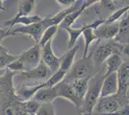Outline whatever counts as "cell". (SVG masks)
<instances>
[{
  "instance_id": "1",
  "label": "cell",
  "mask_w": 129,
  "mask_h": 115,
  "mask_svg": "<svg viewBox=\"0 0 129 115\" xmlns=\"http://www.w3.org/2000/svg\"><path fill=\"white\" fill-rule=\"evenodd\" d=\"M17 74L6 70L0 78V115H28L15 93L13 79Z\"/></svg>"
},
{
  "instance_id": "15",
  "label": "cell",
  "mask_w": 129,
  "mask_h": 115,
  "mask_svg": "<svg viewBox=\"0 0 129 115\" xmlns=\"http://www.w3.org/2000/svg\"><path fill=\"white\" fill-rule=\"evenodd\" d=\"M118 82V93L119 95H126L129 86V60H125L117 72Z\"/></svg>"
},
{
  "instance_id": "9",
  "label": "cell",
  "mask_w": 129,
  "mask_h": 115,
  "mask_svg": "<svg viewBox=\"0 0 129 115\" xmlns=\"http://www.w3.org/2000/svg\"><path fill=\"white\" fill-rule=\"evenodd\" d=\"M18 75H21L22 78L25 79L26 81L44 82L51 77L52 73L48 67L42 61L36 68H34L32 70H29V71L20 73Z\"/></svg>"
},
{
  "instance_id": "2",
  "label": "cell",
  "mask_w": 129,
  "mask_h": 115,
  "mask_svg": "<svg viewBox=\"0 0 129 115\" xmlns=\"http://www.w3.org/2000/svg\"><path fill=\"white\" fill-rule=\"evenodd\" d=\"M104 73L101 69L91 77L89 82L88 91L83 101V105L79 110L80 115H89L93 112L98 100L100 99L101 86L104 80Z\"/></svg>"
},
{
  "instance_id": "31",
  "label": "cell",
  "mask_w": 129,
  "mask_h": 115,
  "mask_svg": "<svg viewBox=\"0 0 129 115\" xmlns=\"http://www.w3.org/2000/svg\"><path fill=\"white\" fill-rule=\"evenodd\" d=\"M120 56H126L129 58V43L122 44L121 45V50H120Z\"/></svg>"
},
{
  "instance_id": "27",
  "label": "cell",
  "mask_w": 129,
  "mask_h": 115,
  "mask_svg": "<svg viewBox=\"0 0 129 115\" xmlns=\"http://www.w3.org/2000/svg\"><path fill=\"white\" fill-rule=\"evenodd\" d=\"M17 59H18V56L12 55L10 53H6L4 55L0 56V71L6 70L7 67Z\"/></svg>"
},
{
  "instance_id": "11",
  "label": "cell",
  "mask_w": 129,
  "mask_h": 115,
  "mask_svg": "<svg viewBox=\"0 0 129 115\" xmlns=\"http://www.w3.org/2000/svg\"><path fill=\"white\" fill-rule=\"evenodd\" d=\"M119 33V21L115 23H104L94 30L97 40H114Z\"/></svg>"
},
{
  "instance_id": "24",
  "label": "cell",
  "mask_w": 129,
  "mask_h": 115,
  "mask_svg": "<svg viewBox=\"0 0 129 115\" xmlns=\"http://www.w3.org/2000/svg\"><path fill=\"white\" fill-rule=\"evenodd\" d=\"M66 76H67V72L59 69L56 73L52 74L46 82H44L45 87H54V86L58 85L60 82H64Z\"/></svg>"
},
{
  "instance_id": "8",
  "label": "cell",
  "mask_w": 129,
  "mask_h": 115,
  "mask_svg": "<svg viewBox=\"0 0 129 115\" xmlns=\"http://www.w3.org/2000/svg\"><path fill=\"white\" fill-rule=\"evenodd\" d=\"M42 61L50 69L52 74L56 73L60 69L61 58L55 55L52 48V41L42 47Z\"/></svg>"
},
{
  "instance_id": "26",
  "label": "cell",
  "mask_w": 129,
  "mask_h": 115,
  "mask_svg": "<svg viewBox=\"0 0 129 115\" xmlns=\"http://www.w3.org/2000/svg\"><path fill=\"white\" fill-rule=\"evenodd\" d=\"M41 105L42 104L40 103H38L37 101H35L33 99L30 101H27V102H23V107L28 115H37Z\"/></svg>"
},
{
  "instance_id": "23",
  "label": "cell",
  "mask_w": 129,
  "mask_h": 115,
  "mask_svg": "<svg viewBox=\"0 0 129 115\" xmlns=\"http://www.w3.org/2000/svg\"><path fill=\"white\" fill-rule=\"evenodd\" d=\"M58 30H59V26H50V27L47 28V29L44 31V33L43 34L42 38H41L40 41H39L38 44L40 45V47L42 48V47H43L46 43L52 41V39H53V38L55 37L56 33L58 32Z\"/></svg>"
},
{
  "instance_id": "35",
  "label": "cell",
  "mask_w": 129,
  "mask_h": 115,
  "mask_svg": "<svg viewBox=\"0 0 129 115\" xmlns=\"http://www.w3.org/2000/svg\"><path fill=\"white\" fill-rule=\"evenodd\" d=\"M128 87H129V86H128Z\"/></svg>"
},
{
  "instance_id": "3",
  "label": "cell",
  "mask_w": 129,
  "mask_h": 115,
  "mask_svg": "<svg viewBox=\"0 0 129 115\" xmlns=\"http://www.w3.org/2000/svg\"><path fill=\"white\" fill-rule=\"evenodd\" d=\"M99 41V40H98ZM122 44L114 40H100L94 50L91 53V60L93 65L97 71L100 70L102 64L107 60V59L113 54L120 55Z\"/></svg>"
},
{
  "instance_id": "6",
  "label": "cell",
  "mask_w": 129,
  "mask_h": 115,
  "mask_svg": "<svg viewBox=\"0 0 129 115\" xmlns=\"http://www.w3.org/2000/svg\"><path fill=\"white\" fill-rule=\"evenodd\" d=\"M50 26L51 25H50L49 17H43V20H41L38 23H35L29 26H21V27L15 28L12 30V33L14 36L18 35V34L28 36L34 40L35 44H38L44 31Z\"/></svg>"
},
{
  "instance_id": "5",
  "label": "cell",
  "mask_w": 129,
  "mask_h": 115,
  "mask_svg": "<svg viewBox=\"0 0 129 115\" xmlns=\"http://www.w3.org/2000/svg\"><path fill=\"white\" fill-rule=\"evenodd\" d=\"M129 104L126 95H114L109 97L100 98L97 102L96 105L93 109L94 114H110L114 113L124 105Z\"/></svg>"
},
{
  "instance_id": "25",
  "label": "cell",
  "mask_w": 129,
  "mask_h": 115,
  "mask_svg": "<svg viewBox=\"0 0 129 115\" xmlns=\"http://www.w3.org/2000/svg\"><path fill=\"white\" fill-rule=\"evenodd\" d=\"M129 11V5H126L124 7H121L118 10L113 12L109 17L105 19V23H115V22H118L120 20V18L125 16V14Z\"/></svg>"
},
{
  "instance_id": "34",
  "label": "cell",
  "mask_w": 129,
  "mask_h": 115,
  "mask_svg": "<svg viewBox=\"0 0 129 115\" xmlns=\"http://www.w3.org/2000/svg\"><path fill=\"white\" fill-rule=\"evenodd\" d=\"M6 70H7V69H6ZM6 70H1V71H0V78H1V77L3 76L4 74H5Z\"/></svg>"
},
{
  "instance_id": "7",
  "label": "cell",
  "mask_w": 129,
  "mask_h": 115,
  "mask_svg": "<svg viewBox=\"0 0 129 115\" xmlns=\"http://www.w3.org/2000/svg\"><path fill=\"white\" fill-rule=\"evenodd\" d=\"M18 59L23 63L25 71L32 70L42 62V48L39 44H34L31 48L18 55Z\"/></svg>"
},
{
  "instance_id": "12",
  "label": "cell",
  "mask_w": 129,
  "mask_h": 115,
  "mask_svg": "<svg viewBox=\"0 0 129 115\" xmlns=\"http://www.w3.org/2000/svg\"><path fill=\"white\" fill-rule=\"evenodd\" d=\"M42 88H45L44 82H40L35 85L22 84V85H18L17 87L15 88V93L20 102H27V101L32 100L36 93Z\"/></svg>"
},
{
  "instance_id": "13",
  "label": "cell",
  "mask_w": 129,
  "mask_h": 115,
  "mask_svg": "<svg viewBox=\"0 0 129 115\" xmlns=\"http://www.w3.org/2000/svg\"><path fill=\"white\" fill-rule=\"evenodd\" d=\"M118 93V82L117 73L110 74L108 76H104V80L101 86L100 98L114 96Z\"/></svg>"
},
{
  "instance_id": "21",
  "label": "cell",
  "mask_w": 129,
  "mask_h": 115,
  "mask_svg": "<svg viewBox=\"0 0 129 115\" xmlns=\"http://www.w3.org/2000/svg\"><path fill=\"white\" fill-rule=\"evenodd\" d=\"M91 78H86V79H81V80H76L74 82H70V86L72 90L74 91L75 95L78 98L84 101V98L86 96L88 87H89V82Z\"/></svg>"
},
{
  "instance_id": "32",
  "label": "cell",
  "mask_w": 129,
  "mask_h": 115,
  "mask_svg": "<svg viewBox=\"0 0 129 115\" xmlns=\"http://www.w3.org/2000/svg\"><path fill=\"white\" fill-rule=\"evenodd\" d=\"M6 53H9V52H8V49H7L6 47H4L3 45H0V56L4 55Z\"/></svg>"
},
{
  "instance_id": "4",
  "label": "cell",
  "mask_w": 129,
  "mask_h": 115,
  "mask_svg": "<svg viewBox=\"0 0 129 115\" xmlns=\"http://www.w3.org/2000/svg\"><path fill=\"white\" fill-rule=\"evenodd\" d=\"M98 71L93 65L91 54H89L88 57L82 58L81 60H77L73 63L72 67L70 68V70L68 72L67 76L64 78V82L70 83L76 80L91 78Z\"/></svg>"
},
{
  "instance_id": "22",
  "label": "cell",
  "mask_w": 129,
  "mask_h": 115,
  "mask_svg": "<svg viewBox=\"0 0 129 115\" xmlns=\"http://www.w3.org/2000/svg\"><path fill=\"white\" fill-rule=\"evenodd\" d=\"M89 28V24H85L80 28H67L64 29L67 33L69 34V42H68V49L73 48L76 45L78 38L83 35V32Z\"/></svg>"
},
{
  "instance_id": "20",
  "label": "cell",
  "mask_w": 129,
  "mask_h": 115,
  "mask_svg": "<svg viewBox=\"0 0 129 115\" xmlns=\"http://www.w3.org/2000/svg\"><path fill=\"white\" fill-rule=\"evenodd\" d=\"M43 17H40L38 15H31V16H28V17H20V18H18V19H16L13 22L5 21L3 23V25L5 26L6 29L12 30V28L16 24H21L22 26H29V25H32V24L40 22L41 20H43Z\"/></svg>"
},
{
  "instance_id": "10",
  "label": "cell",
  "mask_w": 129,
  "mask_h": 115,
  "mask_svg": "<svg viewBox=\"0 0 129 115\" xmlns=\"http://www.w3.org/2000/svg\"><path fill=\"white\" fill-rule=\"evenodd\" d=\"M56 86H57V90H58V97L70 102L74 105L76 109L79 111L82 107V105H83V101L76 96L70 83L66 82H62Z\"/></svg>"
},
{
  "instance_id": "14",
  "label": "cell",
  "mask_w": 129,
  "mask_h": 115,
  "mask_svg": "<svg viewBox=\"0 0 129 115\" xmlns=\"http://www.w3.org/2000/svg\"><path fill=\"white\" fill-rule=\"evenodd\" d=\"M96 3H99V1H91V0H87V1H83V4L79 9H77L76 11L70 13V15H68L64 21L62 22L59 25V28L61 29H67V28H70V26L74 23V22L78 19V17L82 15V13L86 10L87 8L91 7V5H94Z\"/></svg>"
},
{
  "instance_id": "28",
  "label": "cell",
  "mask_w": 129,
  "mask_h": 115,
  "mask_svg": "<svg viewBox=\"0 0 129 115\" xmlns=\"http://www.w3.org/2000/svg\"><path fill=\"white\" fill-rule=\"evenodd\" d=\"M37 115H56L53 104H42L39 109Z\"/></svg>"
},
{
  "instance_id": "18",
  "label": "cell",
  "mask_w": 129,
  "mask_h": 115,
  "mask_svg": "<svg viewBox=\"0 0 129 115\" xmlns=\"http://www.w3.org/2000/svg\"><path fill=\"white\" fill-rule=\"evenodd\" d=\"M79 50V46L75 45L73 48L70 49L64 55L61 57V65H60V69L63 71L68 72L70 70V68L72 67L73 63H74V58L77 53V51Z\"/></svg>"
},
{
  "instance_id": "17",
  "label": "cell",
  "mask_w": 129,
  "mask_h": 115,
  "mask_svg": "<svg viewBox=\"0 0 129 115\" xmlns=\"http://www.w3.org/2000/svg\"><path fill=\"white\" fill-rule=\"evenodd\" d=\"M36 6V1L35 0H22L18 2V7L17 11L15 17H13L11 19H8L7 22H13L23 17H28L31 16V13L35 9Z\"/></svg>"
},
{
  "instance_id": "30",
  "label": "cell",
  "mask_w": 129,
  "mask_h": 115,
  "mask_svg": "<svg viewBox=\"0 0 129 115\" xmlns=\"http://www.w3.org/2000/svg\"><path fill=\"white\" fill-rule=\"evenodd\" d=\"M56 2H57L58 5H59L61 8H63V10H64V9H68V8L71 7L72 5H74L76 0H57Z\"/></svg>"
},
{
  "instance_id": "29",
  "label": "cell",
  "mask_w": 129,
  "mask_h": 115,
  "mask_svg": "<svg viewBox=\"0 0 129 115\" xmlns=\"http://www.w3.org/2000/svg\"><path fill=\"white\" fill-rule=\"evenodd\" d=\"M11 37H15L12 33V30L6 29V28H0V45H2V42L5 38H11Z\"/></svg>"
},
{
  "instance_id": "33",
  "label": "cell",
  "mask_w": 129,
  "mask_h": 115,
  "mask_svg": "<svg viewBox=\"0 0 129 115\" xmlns=\"http://www.w3.org/2000/svg\"><path fill=\"white\" fill-rule=\"evenodd\" d=\"M6 10V7L4 6V1L0 0V12L1 11H5Z\"/></svg>"
},
{
  "instance_id": "16",
  "label": "cell",
  "mask_w": 129,
  "mask_h": 115,
  "mask_svg": "<svg viewBox=\"0 0 129 115\" xmlns=\"http://www.w3.org/2000/svg\"><path fill=\"white\" fill-rule=\"evenodd\" d=\"M58 98L59 97H58L57 86H54V87H45L40 89L34 96L33 100L37 101L41 104H53L54 101Z\"/></svg>"
},
{
  "instance_id": "19",
  "label": "cell",
  "mask_w": 129,
  "mask_h": 115,
  "mask_svg": "<svg viewBox=\"0 0 129 115\" xmlns=\"http://www.w3.org/2000/svg\"><path fill=\"white\" fill-rule=\"evenodd\" d=\"M123 63V60L121 56L118 54H113L112 56H110L107 59V60L105 61V73L104 76H108L110 74L113 73H117L118 71V69L120 68L121 64Z\"/></svg>"
}]
</instances>
